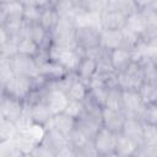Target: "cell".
<instances>
[{
  "instance_id": "obj_16",
  "label": "cell",
  "mask_w": 157,
  "mask_h": 157,
  "mask_svg": "<svg viewBox=\"0 0 157 157\" xmlns=\"http://www.w3.org/2000/svg\"><path fill=\"white\" fill-rule=\"evenodd\" d=\"M66 69L61 66L59 63L52 60V61H45L40 65V75L47 77V78H55L60 80L64 77Z\"/></svg>"
},
{
  "instance_id": "obj_10",
  "label": "cell",
  "mask_w": 157,
  "mask_h": 157,
  "mask_svg": "<svg viewBox=\"0 0 157 157\" xmlns=\"http://www.w3.org/2000/svg\"><path fill=\"white\" fill-rule=\"evenodd\" d=\"M22 113H23V108H22L18 98H15L11 96L2 101V104H1L2 118H7V119L16 121L22 115Z\"/></svg>"
},
{
  "instance_id": "obj_6",
  "label": "cell",
  "mask_w": 157,
  "mask_h": 157,
  "mask_svg": "<svg viewBox=\"0 0 157 157\" xmlns=\"http://www.w3.org/2000/svg\"><path fill=\"white\" fill-rule=\"evenodd\" d=\"M101 118H102V123H103L104 128H107L114 132L118 130H121L124 121H125V118H124V114L121 113V110L113 109L109 107L102 108Z\"/></svg>"
},
{
  "instance_id": "obj_17",
  "label": "cell",
  "mask_w": 157,
  "mask_h": 157,
  "mask_svg": "<svg viewBox=\"0 0 157 157\" xmlns=\"http://www.w3.org/2000/svg\"><path fill=\"white\" fill-rule=\"evenodd\" d=\"M123 135L136 141L137 139L142 140V124L135 118H126L123 125Z\"/></svg>"
},
{
  "instance_id": "obj_20",
  "label": "cell",
  "mask_w": 157,
  "mask_h": 157,
  "mask_svg": "<svg viewBox=\"0 0 157 157\" xmlns=\"http://www.w3.org/2000/svg\"><path fill=\"white\" fill-rule=\"evenodd\" d=\"M136 148V141H134L132 139L121 135L119 137H117V142H115V152L120 156H129L132 155L134 151Z\"/></svg>"
},
{
  "instance_id": "obj_19",
  "label": "cell",
  "mask_w": 157,
  "mask_h": 157,
  "mask_svg": "<svg viewBox=\"0 0 157 157\" xmlns=\"http://www.w3.org/2000/svg\"><path fill=\"white\" fill-rule=\"evenodd\" d=\"M66 93L70 99L83 101L87 94V87L81 78H75L70 82V85L66 90Z\"/></svg>"
},
{
  "instance_id": "obj_21",
  "label": "cell",
  "mask_w": 157,
  "mask_h": 157,
  "mask_svg": "<svg viewBox=\"0 0 157 157\" xmlns=\"http://www.w3.org/2000/svg\"><path fill=\"white\" fill-rule=\"evenodd\" d=\"M38 44L31 37H20L17 39V53L22 55L33 56L38 52Z\"/></svg>"
},
{
  "instance_id": "obj_30",
  "label": "cell",
  "mask_w": 157,
  "mask_h": 157,
  "mask_svg": "<svg viewBox=\"0 0 157 157\" xmlns=\"http://www.w3.org/2000/svg\"><path fill=\"white\" fill-rule=\"evenodd\" d=\"M71 1H72V2H74V4H76V5H77V4H78V2H82V1H83V0H71Z\"/></svg>"
},
{
  "instance_id": "obj_22",
  "label": "cell",
  "mask_w": 157,
  "mask_h": 157,
  "mask_svg": "<svg viewBox=\"0 0 157 157\" xmlns=\"http://www.w3.org/2000/svg\"><path fill=\"white\" fill-rule=\"evenodd\" d=\"M20 132L25 134L32 142H34L36 145H38V144H40L44 140L45 134H47V130L43 126V124H39V123H34L33 121L32 125L28 129H26L25 131H20Z\"/></svg>"
},
{
  "instance_id": "obj_25",
  "label": "cell",
  "mask_w": 157,
  "mask_h": 157,
  "mask_svg": "<svg viewBox=\"0 0 157 157\" xmlns=\"http://www.w3.org/2000/svg\"><path fill=\"white\" fill-rule=\"evenodd\" d=\"M17 134H18V129H17L15 121L11 120V119H7V118H2L1 119V124H0V136H1V140L13 139Z\"/></svg>"
},
{
  "instance_id": "obj_1",
  "label": "cell",
  "mask_w": 157,
  "mask_h": 157,
  "mask_svg": "<svg viewBox=\"0 0 157 157\" xmlns=\"http://www.w3.org/2000/svg\"><path fill=\"white\" fill-rule=\"evenodd\" d=\"M49 55H50V59L59 63L66 70H76L82 58L78 55V53L75 49H65L56 45H54L50 49Z\"/></svg>"
},
{
  "instance_id": "obj_29",
  "label": "cell",
  "mask_w": 157,
  "mask_h": 157,
  "mask_svg": "<svg viewBox=\"0 0 157 157\" xmlns=\"http://www.w3.org/2000/svg\"><path fill=\"white\" fill-rule=\"evenodd\" d=\"M155 1L156 0H132L135 7H139V9H142V10L151 7V5L155 4Z\"/></svg>"
},
{
  "instance_id": "obj_15",
  "label": "cell",
  "mask_w": 157,
  "mask_h": 157,
  "mask_svg": "<svg viewBox=\"0 0 157 157\" xmlns=\"http://www.w3.org/2000/svg\"><path fill=\"white\" fill-rule=\"evenodd\" d=\"M25 6L26 5L21 0H15L2 4V17L4 18L6 17V20H23Z\"/></svg>"
},
{
  "instance_id": "obj_13",
  "label": "cell",
  "mask_w": 157,
  "mask_h": 157,
  "mask_svg": "<svg viewBox=\"0 0 157 157\" xmlns=\"http://www.w3.org/2000/svg\"><path fill=\"white\" fill-rule=\"evenodd\" d=\"M125 26L129 29H131L132 32L137 33L139 36H142V34H145L147 32V22H146V18H145L142 12L131 11L126 16Z\"/></svg>"
},
{
  "instance_id": "obj_12",
  "label": "cell",
  "mask_w": 157,
  "mask_h": 157,
  "mask_svg": "<svg viewBox=\"0 0 157 157\" xmlns=\"http://www.w3.org/2000/svg\"><path fill=\"white\" fill-rule=\"evenodd\" d=\"M74 118L69 117L65 113H59L53 115V118L50 119V121H48V124H50L52 128L59 130L60 132H63L64 135H71V132L74 131ZM49 129V128H48Z\"/></svg>"
},
{
  "instance_id": "obj_28",
  "label": "cell",
  "mask_w": 157,
  "mask_h": 157,
  "mask_svg": "<svg viewBox=\"0 0 157 157\" xmlns=\"http://www.w3.org/2000/svg\"><path fill=\"white\" fill-rule=\"evenodd\" d=\"M142 115L146 123L157 124V104H150L148 108H144Z\"/></svg>"
},
{
  "instance_id": "obj_27",
  "label": "cell",
  "mask_w": 157,
  "mask_h": 157,
  "mask_svg": "<svg viewBox=\"0 0 157 157\" xmlns=\"http://www.w3.org/2000/svg\"><path fill=\"white\" fill-rule=\"evenodd\" d=\"M83 110H85V107H83L82 101L70 99L69 103H67V105H66V108H65V110H64V113L67 114L69 117L76 119V118H80L82 115Z\"/></svg>"
},
{
  "instance_id": "obj_4",
  "label": "cell",
  "mask_w": 157,
  "mask_h": 157,
  "mask_svg": "<svg viewBox=\"0 0 157 157\" xmlns=\"http://www.w3.org/2000/svg\"><path fill=\"white\" fill-rule=\"evenodd\" d=\"M45 98H47L45 103L48 104V107L52 110L53 115L59 114V113H64V110H65V108H66V105H67V103L70 101L67 93L64 90L59 88V87L50 90L47 93Z\"/></svg>"
},
{
  "instance_id": "obj_24",
  "label": "cell",
  "mask_w": 157,
  "mask_h": 157,
  "mask_svg": "<svg viewBox=\"0 0 157 157\" xmlns=\"http://www.w3.org/2000/svg\"><path fill=\"white\" fill-rule=\"evenodd\" d=\"M58 20H59V13L56 12L55 9H43V12H42V16L39 20V25L48 31V29L54 28Z\"/></svg>"
},
{
  "instance_id": "obj_5",
  "label": "cell",
  "mask_w": 157,
  "mask_h": 157,
  "mask_svg": "<svg viewBox=\"0 0 157 157\" xmlns=\"http://www.w3.org/2000/svg\"><path fill=\"white\" fill-rule=\"evenodd\" d=\"M115 142L117 136L114 135V131L103 128L96 131L94 137V148L99 153H109L113 150H115Z\"/></svg>"
},
{
  "instance_id": "obj_14",
  "label": "cell",
  "mask_w": 157,
  "mask_h": 157,
  "mask_svg": "<svg viewBox=\"0 0 157 157\" xmlns=\"http://www.w3.org/2000/svg\"><path fill=\"white\" fill-rule=\"evenodd\" d=\"M29 114L34 123H39L43 125L48 124V121H50V119L53 118V113L45 102L44 103L43 102L34 103L29 109Z\"/></svg>"
},
{
  "instance_id": "obj_26",
  "label": "cell",
  "mask_w": 157,
  "mask_h": 157,
  "mask_svg": "<svg viewBox=\"0 0 157 157\" xmlns=\"http://www.w3.org/2000/svg\"><path fill=\"white\" fill-rule=\"evenodd\" d=\"M43 12V7L37 5H26L23 11V21L26 23H39L40 16Z\"/></svg>"
},
{
  "instance_id": "obj_11",
  "label": "cell",
  "mask_w": 157,
  "mask_h": 157,
  "mask_svg": "<svg viewBox=\"0 0 157 157\" xmlns=\"http://www.w3.org/2000/svg\"><path fill=\"white\" fill-rule=\"evenodd\" d=\"M98 67H99V65H98L97 59L94 56L87 55V56L81 58V61H80L76 70H77V74L82 81H85V80L90 81L96 75Z\"/></svg>"
},
{
  "instance_id": "obj_8",
  "label": "cell",
  "mask_w": 157,
  "mask_h": 157,
  "mask_svg": "<svg viewBox=\"0 0 157 157\" xmlns=\"http://www.w3.org/2000/svg\"><path fill=\"white\" fill-rule=\"evenodd\" d=\"M99 43L104 49H117L124 44L121 29H102L99 31Z\"/></svg>"
},
{
  "instance_id": "obj_18",
  "label": "cell",
  "mask_w": 157,
  "mask_h": 157,
  "mask_svg": "<svg viewBox=\"0 0 157 157\" xmlns=\"http://www.w3.org/2000/svg\"><path fill=\"white\" fill-rule=\"evenodd\" d=\"M139 93L144 104H157V83L142 82V85L139 87Z\"/></svg>"
},
{
  "instance_id": "obj_23",
  "label": "cell",
  "mask_w": 157,
  "mask_h": 157,
  "mask_svg": "<svg viewBox=\"0 0 157 157\" xmlns=\"http://www.w3.org/2000/svg\"><path fill=\"white\" fill-rule=\"evenodd\" d=\"M142 141L147 147H157V124H142Z\"/></svg>"
},
{
  "instance_id": "obj_2",
  "label": "cell",
  "mask_w": 157,
  "mask_h": 157,
  "mask_svg": "<svg viewBox=\"0 0 157 157\" xmlns=\"http://www.w3.org/2000/svg\"><path fill=\"white\" fill-rule=\"evenodd\" d=\"M121 103H123V108L129 114H132V115L142 114L145 104L137 90L135 88L121 90Z\"/></svg>"
},
{
  "instance_id": "obj_3",
  "label": "cell",
  "mask_w": 157,
  "mask_h": 157,
  "mask_svg": "<svg viewBox=\"0 0 157 157\" xmlns=\"http://www.w3.org/2000/svg\"><path fill=\"white\" fill-rule=\"evenodd\" d=\"M126 13L119 9L102 11V29H121L126 23Z\"/></svg>"
},
{
  "instance_id": "obj_9",
  "label": "cell",
  "mask_w": 157,
  "mask_h": 157,
  "mask_svg": "<svg viewBox=\"0 0 157 157\" xmlns=\"http://www.w3.org/2000/svg\"><path fill=\"white\" fill-rule=\"evenodd\" d=\"M132 61V54L130 50L124 49V48H117L110 50V56H109V63L113 69L117 70H124L129 66V64Z\"/></svg>"
},
{
  "instance_id": "obj_7",
  "label": "cell",
  "mask_w": 157,
  "mask_h": 157,
  "mask_svg": "<svg viewBox=\"0 0 157 157\" xmlns=\"http://www.w3.org/2000/svg\"><path fill=\"white\" fill-rule=\"evenodd\" d=\"M32 80L33 78L26 75H16L5 87L7 88V92L10 96L15 98H22L31 91Z\"/></svg>"
}]
</instances>
